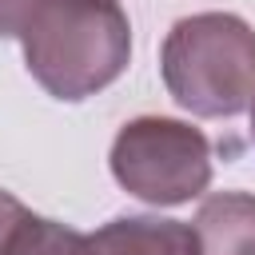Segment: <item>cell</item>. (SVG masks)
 <instances>
[{"label":"cell","mask_w":255,"mask_h":255,"mask_svg":"<svg viewBox=\"0 0 255 255\" xmlns=\"http://www.w3.org/2000/svg\"><path fill=\"white\" fill-rule=\"evenodd\" d=\"M159 72L191 116H239L255 100V32L231 12L183 16L163 40Z\"/></svg>","instance_id":"cell-2"},{"label":"cell","mask_w":255,"mask_h":255,"mask_svg":"<svg viewBox=\"0 0 255 255\" xmlns=\"http://www.w3.org/2000/svg\"><path fill=\"white\" fill-rule=\"evenodd\" d=\"M0 255H88V235L24 211L0 243Z\"/></svg>","instance_id":"cell-6"},{"label":"cell","mask_w":255,"mask_h":255,"mask_svg":"<svg viewBox=\"0 0 255 255\" xmlns=\"http://www.w3.org/2000/svg\"><path fill=\"white\" fill-rule=\"evenodd\" d=\"M16 40L32 80L68 104L116 84L131 56V24L116 0H32Z\"/></svg>","instance_id":"cell-1"},{"label":"cell","mask_w":255,"mask_h":255,"mask_svg":"<svg viewBox=\"0 0 255 255\" xmlns=\"http://www.w3.org/2000/svg\"><path fill=\"white\" fill-rule=\"evenodd\" d=\"M199 255H255V195L219 191L195 211Z\"/></svg>","instance_id":"cell-5"},{"label":"cell","mask_w":255,"mask_h":255,"mask_svg":"<svg viewBox=\"0 0 255 255\" xmlns=\"http://www.w3.org/2000/svg\"><path fill=\"white\" fill-rule=\"evenodd\" d=\"M251 139H255V100H251Z\"/></svg>","instance_id":"cell-9"},{"label":"cell","mask_w":255,"mask_h":255,"mask_svg":"<svg viewBox=\"0 0 255 255\" xmlns=\"http://www.w3.org/2000/svg\"><path fill=\"white\" fill-rule=\"evenodd\" d=\"M28 4L32 0H0V36H8V40L20 36V24H24Z\"/></svg>","instance_id":"cell-7"},{"label":"cell","mask_w":255,"mask_h":255,"mask_svg":"<svg viewBox=\"0 0 255 255\" xmlns=\"http://www.w3.org/2000/svg\"><path fill=\"white\" fill-rule=\"evenodd\" d=\"M88 255H199V239L179 219L120 215L88 235Z\"/></svg>","instance_id":"cell-4"},{"label":"cell","mask_w":255,"mask_h":255,"mask_svg":"<svg viewBox=\"0 0 255 255\" xmlns=\"http://www.w3.org/2000/svg\"><path fill=\"white\" fill-rule=\"evenodd\" d=\"M112 175L128 195L151 207H175L207 191L211 143L183 120L139 116L124 124L112 143Z\"/></svg>","instance_id":"cell-3"},{"label":"cell","mask_w":255,"mask_h":255,"mask_svg":"<svg viewBox=\"0 0 255 255\" xmlns=\"http://www.w3.org/2000/svg\"><path fill=\"white\" fill-rule=\"evenodd\" d=\"M24 215V203L16 199V195H8V191H0V243H4V235L12 231V223Z\"/></svg>","instance_id":"cell-8"}]
</instances>
